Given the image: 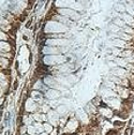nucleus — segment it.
<instances>
[{"label": "nucleus", "mask_w": 134, "mask_h": 135, "mask_svg": "<svg viewBox=\"0 0 134 135\" xmlns=\"http://www.w3.org/2000/svg\"><path fill=\"white\" fill-rule=\"evenodd\" d=\"M43 32L44 35H52V34H67L69 32V28L64 26L63 23L57 22L54 20H46L44 27H43Z\"/></svg>", "instance_id": "f257e3e1"}, {"label": "nucleus", "mask_w": 134, "mask_h": 135, "mask_svg": "<svg viewBox=\"0 0 134 135\" xmlns=\"http://www.w3.org/2000/svg\"><path fill=\"white\" fill-rule=\"evenodd\" d=\"M57 12H58V14L68 19V20L73 21V22L79 21L80 17H81V13L76 12V10L72 9V8H60V9H57Z\"/></svg>", "instance_id": "f03ea898"}, {"label": "nucleus", "mask_w": 134, "mask_h": 135, "mask_svg": "<svg viewBox=\"0 0 134 135\" xmlns=\"http://www.w3.org/2000/svg\"><path fill=\"white\" fill-rule=\"evenodd\" d=\"M23 107H25V112L28 113V114H33V113L41 110V105L38 103H36V102H35L34 99H31L30 97L26 98L25 103H23Z\"/></svg>", "instance_id": "7ed1b4c3"}, {"label": "nucleus", "mask_w": 134, "mask_h": 135, "mask_svg": "<svg viewBox=\"0 0 134 135\" xmlns=\"http://www.w3.org/2000/svg\"><path fill=\"white\" fill-rule=\"evenodd\" d=\"M69 39H45V45L52 47H66L69 46Z\"/></svg>", "instance_id": "20e7f679"}, {"label": "nucleus", "mask_w": 134, "mask_h": 135, "mask_svg": "<svg viewBox=\"0 0 134 135\" xmlns=\"http://www.w3.org/2000/svg\"><path fill=\"white\" fill-rule=\"evenodd\" d=\"M28 97H30L31 99H34V101L36 102V103H38L39 105H43L45 102H46L44 94H43L42 91H38V90H31L30 93H29Z\"/></svg>", "instance_id": "39448f33"}, {"label": "nucleus", "mask_w": 134, "mask_h": 135, "mask_svg": "<svg viewBox=\"0 0 134 135\" xmlns=\"http://www.w3.org/2000/svg\"><path fill=\"white\" fill-rule=\"evenodd\" d=\"M47 122H50L53 127H59V121H60V115L58 114V112L56 110H51V111L47 113Z\"/></svg>", "instance_id": "423d86ee"}, {"label": "nucleus", "mask_w": 134, "mask_h": 135, "mask_svg": "<svg viewBox=\"0 0 134 135\" xmlns=\"http://www.w3.org/2000/svg\"><path fill=\"white\" fill-rule=\"evenodd\" d=\"M98 114L101 115L103 119H112V118L114 117V111L112 109H110V107L106 105V106H101L98 107Z\"/></svg>", "instance_id": "0eeeda50"}, {"label": "nucleus", "mask_w": 134, "mask_h": 135, "mask_svg": "<svg viewBox=\"0 0 134 135\" xmlns=\"http://www.w3.org/2000/svg\"><path fill=\"white\" fill-rule=\"evenodd\" d=\"M61 95H63V93L57 89H49L44 94L45 99H47V101H58L59 98H61Z\"/></svg>", "instance_id": "6e6552de"}, {"label": "nucleus", "mask_w": 134, "mask_h": 135, "mask_svg": "<svg viewBox=\"0 0 134 135\" xmlns=\"http://www.w3.org/2000/svg\"><path fill=\"white\" fill-rule=\"evenodd\" d=\"M110 74L114 75V76L119 77V79H121V80H125V79H127L128 72H127V69H125V68H121V67H117V68H114V69H112V71H110Z\"/></svg>", "instance_id": "1a4fd4ad"}, {"label": "nucleus", "mask_w": 134, "mask_h": 135, "mask_svg": "<svg viewBox=\"0 0 134 135\" xmlns=\"http://www.w3.org/2000/svg\"><path fill=\"white\" fill-rule=\"evenodd\" d=\"M83 109H84V111L87 112V114L89 115L90 118L95 117V115H98V107H96L92 102H88V103L84 105Z\"/></svg>", "instance_id": "9d476101"}, {"label": "nucleus", "mask_w": 134, "mask_h": 135, "mask_svg": "<svg viewBox=\"0 0 134 135\" xmlns=\"http://www.w3.org/2000/svg\"><path fill=\"white\" fill-rule=\"evenodd\" d=\"M56 111L58 112V114L60 115V117H67V115H69V113H71V107H69L68 104H60L57 106V109H56Z\"/></svg>", "instance_id": "9b49d317"}, {"label": "nucleus", "mask_w": 134, "mask_h": 135, "mask_svg": "<svg viewBox=\"0 0 134 135\" xmlns=\"http://www.w3.org/2000/svg\"><path fill=\"white\" fill-rule=\"evenodd\" d=\"M112 126H113V128L114 129H118V131H121L123 128L125 127V125H126V121L125 120H123L121 118H119V117H117V115H114L113 118H112Z\"/></svg>", "instance_id": "f8f14e48"}, {"label": "nucleus", "mask_w": 134, "mask_h": 135, "mask_svg": "<svg viewBox=\"0 0 134 135\" xmlns=\"http://www.w3.org/2000/svg\"><path fill=\"white\" fill-rule=\"evenodd\" d=\"M0 50H1V52L0 53H10V52H13V50H14V47H13V43H10V42H1Z\"/></svg>", "instance_id": "ddd939ff"}, {"label": "nucleus", "mask_w": 134, "mask_h": 135, "mask_svg": "<svg viewBox=\"0 0 134 135\" xmlns=\"http://www.w3.org/2000/svg\"><path fill=\"white\" fill-rule=\"evenodd\" d=\"M33 118L36 122H46L47 121V115L45 113H42L41 111L33 113Z\"/></svg>", "instance_id": "4468645a"}, {"label": "nucleus", "mask_w": 134, "mask_h": 135, "mask_svg": "<svg viewBox=\"0 0 134 135\" xmlns=\"http://www.w3.org/2000/svg\"><path fill=\"white\" fill-rule=\"evenodd\" d=\"M1 72H5V71H10V66H12V61L7 58H4L1 57Z\"/></svg>", "instance_id": "2eb2a0df"}, {"label": "nucleus", "mask_w": 134, "mask_h": 135, "mask_svg": "<svg viewBox=\"0 0 134 135\" xmlns=\"http://www.w3.org/2000/svg\"><path fill=\"white\" fill-rule=\"evenodd\" d=\"M34 127L36 128V132L37 134H42L44 133V126H43V122H34Z\"/></svg>", "instance_id": "dca6fc26"}, {"label": "nucleus", "mask_w": 134, "mask_h": 135, "mask_svg": "<svg viewBox=\"0 0 134 135\" xmlns=\"http://www.w3.org/2000/svg\"><path fill=\"white\" fill-rule=\"evenodd\" d=\"M51 110H52V107H51L50 105H49V103H44L43 105H41V110H39V111H41L42 113H45V114H47V113H49Z\"/></svg>", "instance_id": "f3484780"}, {"label": "nucleus", "mask_w": 134, "mask_h": 135, "mask_svg": "<svg viewBox=\"0 0 134 135\" xmlns=\"http://www.w3.org/2000/svg\"><path fill=\"white\" fill-rule=\"evenodd\" d=\"M43 126H44V132H46V133H49V134L54 129V127H53L50 122H47V121L46 122H43Z\"/></svg>", "instance_id": "a211bd4d"}, {"label": "nucleus", "mask_w": 134, "mask_h": 135, "mask_svg": "<svg viewBox=\"0 0 134 135\" xmlns=\"http://www.w3.org/2000/svg\"><path fill=\"white\" fill-rule=\"evenodd\" d=\"M27 129H28V126H26V125L19 126V127H17V133H19V135H25V134H27Z\"/></svg>", "instance_id": "6ab92c4d"}, {"label": "nucleus", "mask_w": 134, "mask_h": 135, "mask_svg": "<svg viewBox=\"0 0 134 135\" xmlns=\"http://www.w3.org/2000/svg\"><path fill=\"white\" fill-rule=\"evenodd\" d=\"M121 31H123V32H125V34H127V35H131V36H134V29L132 28V27L126 26Z\"/></svg>", "instance_id": "aec40b11"}, {"label": "nucleus", "mask_w": 134, "mask_h": 135, "mask_svg": "<svg viewBox=\"0 0 134 135\" xmlns=\"http://www.w3.org/2000/svg\"><path fill=\"white\" fill-rule=\"evenodd\" d=\"M27 134H29V135H36V134H37L36 128L34 127V125L28 126V129H27Z\"/></svg>", "instance_id": "412c9836"}, {"label": "nucleus", "mask_w": 134, "mask_h": 135, "mask_svg": "<svg viewBox=\"0 0 134 135\" xmlns=\"http://www.w3.org/2000/svg\"><path fill=\"white\" fill-rule=\"evenodd\" d=\"M33 22H34V19H33V17H29V19H28V21H27L26 24H25L26 30H30V29H31V24H33Z\"/></svg>", "instance_id": "4be33fe9"}, {"label": "nucleus", "mask_w": 134, "mask_h": 135, "mask_svg": "<svg viewBox=\"0 0 134 135\" xmlns=\"http://www.w3.org/2000/svg\"><path fill=\"white\" fill-rule=\"evenodd\" d=\"M1 57H4V58H7V59H9L10 61H13V59H14V53L13 52H10V53H1L0 54Z\"/></svg>", "instance_id": "5701e85b"}, {"label": "nucleus", "mask_w": 134, "mask_h": 135, "mask_svg": "<svg viewBox=\"0 0 134 135\" xmlns=\"http://www.w3.org/2000/svg\"><path fill=\"white\" fill-rule=\"evenodd\" d=\"M19 88V79H15L13 81V87H12V90L13 91H16Z\"/></svg>", "instance_id": "b1692460"}, {"label": "nucleus", "mask_w": 134, "mask_h": 135, "mask_svg": "<svg viewBox=\"0 0 134 135\" xmlns=\"http://www.w3.org/2000/svg\"><path fill=\"white\" fill-rule=\"evenodd\" d=\"M123 135H130V133H128V128L124 129V134H123Z\"/></svg>", "instance_id": "393cba45"}, {"label": "nucleus", "mask_w": 134, "mask_h": 135, "mask_svg": "<svg viewBox=\"0 0 134 135\" xmlns=\"http://www.w3.org/2000/svg\"><path fill=\"white\" fill-rule=\"evenodd\" d=\"M39 135H50V134L46 133V132H44V133H42V134H39Z\"/></svg>", "instance_id": "a878e982"}, {"label": "nucleus", "mask_w": 134, "mask_h": 135, "mask_svg": "<svg viewBox=\"0 0 134 135\" xmlns=\"http://www.w3.org/2000/svg\"><path fill=\"white\" fill-rule=\"evenodd\" d=\"M59 135H64V134H59Z\"/></svg>", "instance_id": "bb28decb"}, {"label": "nucleus", "mask_w": 134, "mask_h": 135, "mask_svg": "<svg viewBox=\"0 0 134 135\" xmlns=\"http://www.w3.org/2000/svg\"><path fill=\"white\" fill-rule=\"evenodd\" d=\"M25 135H29V134H25Z\"/></svg>", "instance_id": "cd10ccee"}, {"label": "nucleus", "mask_w": 134, "mask_h": 135, "mask_svg": "<svg viewBox=\"0 0 134 135\" xmlns=\"http://www.w3.org/2000/svg\"><path fill=\"white\" fill-rule=\"evenodd\" d=\"M36 135H39V134H36Z\"/></svg>", "instance_id": "c85d7f7f"}]
</instances>
